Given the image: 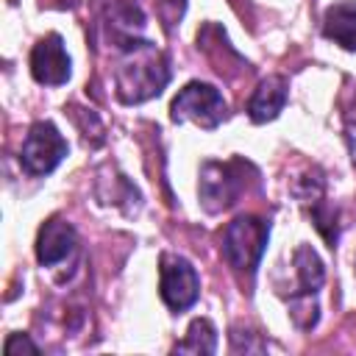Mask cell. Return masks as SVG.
Wrapping results in <instances>:
<instances>
[{"mask_svg": "<svg viewBox=\"0 0 356 356\" xmlns=\"http://www.w3.org/2000/svg\"><path fill=\"white\" fill-rule=\"evenodd\" d=\"M167 81H170V64L153 42L136 39L122 47V58L114 72L117 97L122 103H128V106L145 103V100L161 95Z\"/></svg>", "mask_w": 356, "mask_h": 356, "instance_id": "1", "label": "cell"}, {"mask_svg": "<svg viewBox=\"0 0 356 356\" xmlns=\"http://www.w3.org/2000/svg\"><path fill=\"white\" fill-rule=\"evenodd\" d=\"M270 239V222L256 214H242L231 220L222 231V259L236 270L253 275Z\"/></svg>", "mask_w": 356, "mask_h": 356, "instance_id": "2", "label": "cell"}, {"mask_svg": "<svg viewBox=\"0 0 356 356\" xmlns=\"http://www.w3.org/2000/svg\"><path fill=\"white\" fill-rule=\"evenodd\" d=\"M172 122H195L206 131L217 128L228 117V106L217 86L203 81H189L170 106Z\"/></svg>", "mask_w": 356, "mask_h": 356, "instance_id": "3", "label": "cell"}, {"mask_svg": "<svg viewBox=\"0 0 356 356\" xmlns=\"http://www.w3.org/2000/svg\"><path fill=\"white\" fill-rule=\"evenodd\" d=\"M67 156V139L58 134V128L47 120H39L28 128L19 150V164L31 175H47L53 172Z\"/></svg>", "mask_w": 356, "mask_h": 356, "instance_id": "4", "label": "cell"}, {"mask_svg": "<svg viewBox=\"0 0 356 356\" xmlns=\"http://www.w3.org/2000/svg\"><path fill=\"white\" fill-rule=\"evenodd\" d=\"M159 292H161V300L172 312H186L189 306H195V300L200 295V278L184 256L161 253V259H159Z\"/></svg>", "mask_w": 356, "mask_h": 356, "instance_id": "5", "label": "cell"}, {"mask_svg": "<svg viewBox=\"0 0 356 356\" xmlns=\"http://www.w3.org/2000/svg\"><path fill=\"white\" fill-rule=\"evenodd\" d=\"M239 161H228V164H220V161H206L200 167V184H197V192H200V203L206 206V211L217 214L228 206L236 203L245 181L242 175L236 172Z\"/></svg>", "mask_w": 356, "mask_h": 356, "instance_id": "6", "label": "cell"}, {"mask_svg": "<svg viewBox=\"0 0 356 356\" xmlns=\"http://www.w3.org/2000/svg\"><path fill=\"white\" fill-rule=\"evenodd\" d=\"M72 61L64 50V39L58 33H47L31 50V75L44 86H61L70 81Z\"/></svg>", "mask_w": 356, "mask_h": 356, "instance_id": "7", "label": "cell"}, {"mask_svg": "<svg viewBox=\"0 0 356 356\" xmlns=\"http://www.w3.org/2000/svg\"><path fill=\"white\" fill-rule=\"evenodd\" d=\"M75 242H78L75 228L61 217H50L39 228V236H36V259H39V264L53 267V264L64 261L75 250Z\"/></svg>", "mask_w": 356, "mask_h": 356, "instance_id": "8", "label": "cell"}, {"mask_svg": "<svg viewBox=\"0 0 356 356\" xmlns=\"http://www.w3.org/2000/svg\"><path fill=\"white\" fill-rule=\"evenodd\" d=\"M289 95V81L284 75H267L248 100V114L253 122H270L281 114Z\"/></svg>", "mask_w": 356, "mask_h": 356, "instance_id": "9", "label": "cell"}, {"mask_svg": "<svg viewBox=\"0 0 356 356\" xmlns=\"http://www.w3.org/2000/svg\"><path fill=\"white\" fill-rule=\"evenodd\" d=\"M323 33L345 50H356V3L342 0L328 6L323 14Z\"/></svg>", "mask_w": 356, "mask_h": 356, "instance_id": "10", "label": "cell"}, {"mask_svg": "<svg viewBox=\"0 0 356 356\" xmlns=\"http://www.w3.org/2000/svg\"><path fill=\"white\" fill-rule=\"evenodd\" d=\"M292 264H295V275H298V289L292 298H314L325 281V270H323L317 250L312 245H298Z\"/></svg>", "mask_w": 356, "mask_h": 356, "instance_id": "11", "label": "cell"}, {"mask_svg": "<svg viewBox=\"0 0 356 356\" xmlns=\"http://www.w3.org/2000/svg\"><path fill=\"white\" fill-rule=\"evenodd\" d=\"M178 353H214L217 350V328L211 325V320L197 317L189 323L186 337L175 345Z\"/></svg>", "mask_w": 356, "mask_h": 356, "instance_id": "12", "label": "cell"}, {"mask_svg": "<svg viewBox=\"0 0 356 356\" xmlns=\"http://www.w3.org/2000/svg\"><path fill=\"white\" fill-rule=\"evenodd\" d=\"M259 334H253V331H242V328H234L231 331V348L239 353V350H245V353H264L267 350V345L264 342H259L256 339Z\"/></svg>", "mask_w": 356, "mask_h": 356, "instance_id": "13", "label": "cell"}, {"mask_svg": "<svg viewBox=\"0 0 356 356\" xmlns=\"http://www.w3.org/2000/svg\"><path fill=\"white\" fill-rule=\"evenodd\" d=\"M19 350H25V353H39V348L28 339V334H11V337L6 339V356H17Z\"/></svg>", "mask_w": 356, "mask_h": 356, "instance_id": "14", "label": "cell"}, {"mask_svg": "<svg viewBox=\"0 0 356 356\" xmlns=\"http://www.w3.org/2000/svg\"><path fill=\"white\" fill-rule=\"evenodd\" d=\"M167 3H172L175 14H178V19H181V14H184V0H161V6H164V8H167Z\"/></svg>", "mask_w": 356, "mask_h": 356, "instance_id": "15", "label": "cell"}, {"mask_svg": "<svg viewBox=\"0 0 356 356\" xmlns=\"http://www.w3.org/2000/svg\"><path fill=\"white\" fill-rule=\"evenodd\" d=\"M353 267H356V264H353Z\"/></svg>", "mask_w": 356, "mask_h": 356, "instance_id": "16", "label": "cell"}]
</instances>
